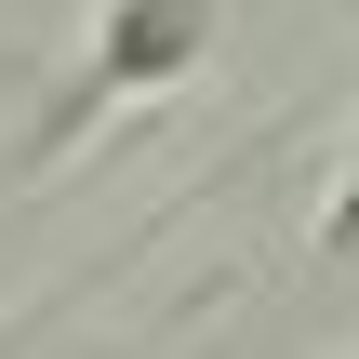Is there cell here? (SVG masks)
Instances as JSON below:
<instances>
[{"label":"cell","instance_id":"cell-1","mask_svg":"<svg viewBox=\"0 0 359 359\" xmlns=\"http://www.w3.org/2000/svg\"><path fill=\"white\" fill-rule=\"evenodd\" d=\"M226 40V0H93V40H80V93L67 120H107V107H147L173 80H200ZM53 120V133H67Z\"/></svg>","mask_w":359,"mask_h":359},{"label":"cell","instance_id":"cell-2","mask_svg":"<svg viewBox=\"0 0 359 359\" xmlns=\"http://www.w3.org/2000/svg\"><path fill=\"white\" fill-rule=\"evenodd\" d=\"M320 253H333V266H359V173L320 200Z\"/></svg>","mask_w":359,"mask_h":359}]
</instances>
